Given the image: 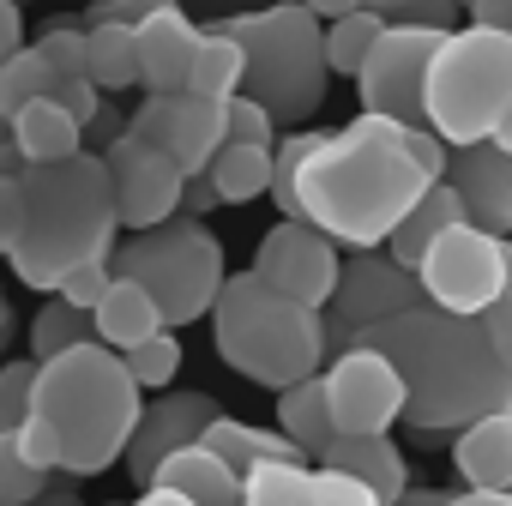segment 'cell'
<instances>
[{"mask_svg":"<svg viewBox=\"0 0 512 506\" xmlns=\"http://www.w3.org/2000/svg\"><path fill=\"white\" fill-rule=\"evenodd\" d=\"M446 163L452 151L428 127L356 115L338 133H320V145L308 151L296 181L302 223L326 229L350 253H374L428 199V187L446 181Z\"/></svg>","mask_w":512,"mask_h":506,"instance_id":"1","label":"cell"},{"mask_svg":"<svg viewBox=\"0 0 512 506\" xmlns=\"http://www.w3.org/2000/svg\"><path fill=\"white\" fill-rule=\"evenodd\" d=\"M0 229H7V266L25 290H61L79 266L115 260V181L97 151H79L73 163L25 169L0 181Z\"/></svg>","mask_w":512,"mask_h":506,"instance_id":"2","label":"cell"},{"mask_svg":"<svg viewBox=\"0 0 512 506\" xmlns=\"http://www.w3.org/2000/svg\"><path fill=\"white\" fill-rule=\"evenodd\" d=\"M356 344L398 362V374L410 386L404 428H416V434H464L470 422L512 410V380H506L482 320H458V314H440L422 302L410 314L380 320Z\"/></svg>","mask_w":512,"mask_h":506,"instance_id":"3","label":"cell"},{"mask_svg":"<svg viewBox=\"0 0 512 506\" xmlns=\"http://www.w3.org/2000/svg\"><path fill=\"white\" fill-rule=\"evenodd\" d=\"M37 416L55 428L67 476H103V470H115V458H127L139 416H145V392L133 386V374L115 350L79 344V350L43 362Z\"/></svg>","mask_w":512,"mask_h":506,"instance_id":"4","label":"cell"},{"mask_svg":"<svg viewBox=\"0 0 512 506\" xmlns=\"http://www.w3.org/2000/svg\"><path fill=\"white\" fill-rule=\"evenodd\" d=\"M211 338L217 356L266 392H290L302 380H320L332 362L326 344V314L266 290L253 272H229L217 308H211Z\"/></svg>","mask_w":512,"mask_h":506,"instance_id":"5","label":"cell"},{"mask_svg":"<svg viewBox=\"0 0 512 506\" xmlns=\"http://www.w3.org/2000/svg\"><path fill=\"white\" fill-rule=\"evenodd\" d=\"M217 31H229L247 55V85L241 97H253L278 127H302L326 109L332 91V67H326V19L308 13L302 0H278L260 13H235Z\"/></svg>","mask_w":512,"mask_h":506,"instance_id":"6","label":"cell"},{"mask_svg":"<svg viewBox=\"0 0 512 506\" xmlns=\"http://www.w3.org/2000/svg\"><path fill=\"white\" fill-rule=\"evenodd\" d=\"M512 109V31L458 25L428 67V133L446 151L488 145Z\"/></svg>","mask_w":512,"mask_h":506,"instance_id":"7","label":"cell"},{"mask_svg":"<svg viewBox=\"0 0 512 506\" xmlns=\"http://www.w3.org/2000/svg\"><path fill=\"white\" fill-rule=\"evenodd\" d=\"M115 278H133L163 308V326L175 332V326L211 320V308L229 284V260H223V241L205 223L169 217L115 247Z\"/></svg>","mask_w":512,"mask_h":506,"instance_id":"8","label":"cell"},{"mask_svg":"<svg viewBox=\"0 0 512 506\" xmlns=\"http://www.w3.org/2000/svg\"><path fill=\"white\" fill-rule=\"evenodd\" d=\"M422 302L458 320H482L500 296H512V235H488L476 223L446 229L416 266Z\"/></svg>","mask_w":512,"mask_h":506,"instance_id":"9","label":"cell"},{"mask_svg":"<svg viewBox=\"0 0 512 506\" xmlns=\"http://www.w3.org/2000/svg\"><path fill=\"white\" fill-rule=\"evenodd\" d=\"M446 31L440 25H386V37L374 43L356 97L362 115L398 121V127H428V67L440 55Z\"/></svg>","mask_w":512,"mask_h":506,"instance_id":"10","label":"cell"},{"mask_svg":"<svg viewBox=\"0 0 512 506\" xmlns=\"http://www.w3.org/2000/svg\"><path fill=\"white\" fill-rule=\"evenodd\" d=\"M247 272L260 278L266 290H278V296H290V302L326 314L332 296H338V278H344V253H338V241H332L326 229L278 217V223L260 235V247H253V266H247Z\"/></svg>","mask_w":512,"mask_h":506,"instance_id":"11","label":"cell"},{"mask_svg":"<svg viewBox=\"0 0 512 506\" xmlns=\"http://www.w3.org/2000/svg\"><path fill=\"white\" fill-rule=\"evenodd\" d=\"M320 380H326L338 434H392L410 410V386H404L398 362L368 344H350L344 356H332Z\"/></svg>","mask_w":512,"mask_h":506,"instance_id":"12","label":"cell"},{"mask_svg":"<svg viewBox=\"0 0 512 506\" xmlns=\"http://www.w3.org/2000/svg\"><path fill=\"white\" fill-rule=\"evenodd\" d=\"M410 308H422L416 272L392 266L386 253H356V260H344L338 296H332V308H326V344H332V356H344L362 332H374L380 320L410 314Z\"/></svg>","mask_w":512,"mask_h":506,"instance_id":"13","label":"cell"},{"mask_svg":"<svg viewBox=\"0 0 512 506\" xmlns=\"http://www.w3.org/2000/svg\"><path fill=\"white\" fill-rule=\"evenodd\" d=\"M103 163H109V181H115V211H121V229H157L169 217H181V193H187V175L169 151L133 139L127 127L103 145Z\"/></svg>","mask_w":512,"mask_h":506,"instance_id":"14","label":"cell"},{"mask_svg":"<svg viewBox=\"0 0 512 506\" xmlns=\"http://www.w3.org/2000/svg\"><path fill=\"white\" fill-rule=\"evenodd\" d=\"M127 133L145 139V145H157V151H169V157L181 163L187 181L205 175L211 157L229 145L223 103H199V97H187V91H181V97H145L139 115L127 121Z\"/></svg>","mask_w":512,"mask_h":506,"instance_id":"15","label":"cell"},{"mask_svg":"<svg viewBox=\"0 0 512 506\" xmlns=\"http://www.w3.org/2000/svg\"><path fill=\"white\" fill-rule=\"evenodd\" d=\"M217 416H223V410H217V398H205V392H157V398L145 404V416H139L133 446H127V476L139 482V494L151 488V476H157L175 452L199 446Z\"/></svg>","mask_w":512,"mask_h":506,"instance_id":"16","label":"cell"},{"mask_svg":"<svg viewBox=\"0 0 512 506\" xmlns=\"http://www.w3.org/2000/svg\"><path fill=\"white\" fill-rule=\"evenodd\" d=\"M446 181L458 187V199H464V211H470L476 229L512 235V157H506V151H494V145L452 151Z\"/></svg>","mask_w":512,"mask_h":506,"instance_id":"17","label":"cell"},{"mask_svg":"<svg viewBox=\"0 0 512 506\" xmlns=\"http://www.w3.org/2000/svg\"><path fill=\"white\" fill-rule=\"evenodd\" d=\"M199 43H205V31L181 7L139 25V85H145V97H181L187 79H193Z\"/></svg>","mask_w":512,"mask_h":506,"instance_id":"18","label":"cell"},{"mask_svg":"<svg viewBox=\"0 0 512 506\" xmlns=\"http://www.w3.org/2000/svg\"><path fill=\"white\" fill-rule=\"evenodd\" d=\"M326 470H344L356 482H368L380 494V506H398L410 494V470H404V452L392 446V434H338L332 452L320 458Z\"/></svg>","mask_w":512,"mask_h":506,"instance_id":"19","label":"cell"},{"mask_svg":"<svg viewBox=\"0 0 512 506\" xmlns=\"http://www.w3.org/2000/svg\"><path fill=\"white\" fill-rule=\"evenodd\" d=\"M452 464H458L464 488H482V494H512V410L470 422V428L452 440Z\"/></svg>","mask_w":512,"mask_h":506,"instance_id":"20","label":"cell"},{"mask_svg":"<svg viewBox=\"0 0 512 506\" xmlns=\"http://www.w3.org/2000/svg\"><path fill=\"white\" fill-rule=\"evenodd\" d=\"M458 223H470V211H464V199H458V187L452 181H440V187H428V199L392 229V241H386V260L392 266H404V272H416L422 260H428V247L446 235V229H458Z\"/></svg>","mask_w":512,"mask_h":506,"instance_id":"21","label":"cell"},{"mask_svg":"<svg viewBox=\"0 0 512 506\" xmlns=\"http://www.w3.org/2000/svg\"><path fill=\"white\" fill-rule=\"evenodd\" d=\"M211 458H223L241 482L253 476V470H266V464H308L302 452H296V440H284V434H266V428H253V422H241V416H217L211 428H205V440H199Z\"/></svg>","mask_w":512,"mask_h":506,"instance_id":"22","label":"cell"},{"mask_svg":"<svg viewBox=\"0 0 512 506\" xmlns=\"http://www.w3.org/2000/svg\"><path fill=\"white\" fill-rule=\"evenodd\" d=\"M91 326H97V344L115 350V356H127V350H139V344H151V338L169 332L163 326V308L133 278H115V290L103 296V308L91 314Z\"/></svg>","mask_w":512,"mask_h":506,"instance_id":"23","label":"cell"},{"mask_svg":"<svg viewBox=\"0 0 512 506\" xmlns=\"http://www.w3.org/2000/svg\"><path fill=\"white\" fill-rule=\"evenodd\" d=\"M13 145H19V157L31 169H49V163H73L85 151V127L55 97H43V103H31V109L13 115Z\"/></svg>","mask_w":512,"mask_h":506,"instance_id":"24","label":"cell"},{"mask_svg":"<svg viewBox=\"0 0 512 506\" xmlns=\"http://www.w3.org/2000/svg\"><path fill=\"white\" fill-rule=\"evenodd\" d=\"M151 488H169V494H181V500H193V506H241V494H247V482H241L223 458H211L205 446L175 452V458L151 476Z\"/></svg>","mask_w":512,"mask_h":506,"instance_id":"25","label":"cell"},{"mask_svg":"<svg viewBox=\"0 0 512 506\" xmlns=\"http://www.w3.org/2000/svg\"><path fill=\"white\" fill-rule=\"evenodd\" d=\"M278 434L296 440V452L308 464H320L338 440V422H332V404H326V380H302L290 392H278Z\"/></svg>","mask_w":512,"mask_h":506,"instance_id":"26","label":"cell"},{"mask_svg":"<svg viewBox=\"0 0 512 506\" xmlns=\"http://www.w3.org/2000/svg\"><path fill=\"white\" fill-rule=\"evenodd\" d=\"M85 67L103 97H121L139 85V31L127 25H85Z\"/></svg>","mask_w":512,"mask_h":506,"instance_id":"27","label":"cell"},{"mask_svg":"<svg viewBox=\"0 0 512 506\" xmlns=\"http://www.w3.org/2000/svg\"><path fill=\"white\" fill-rule=\"evenodd\" d=\"M247 85V55L229 31H205L199 43V61H193V79H187V97L199 103H235Z\"/></svg>","mask_w":512,"mask_h":506,"instance_id":"28","label":"cell"},{"mask_svg":"<svg viewBox=\"0 0 512 506\" xmlns=\"http://www.w3.org/2000/svg\"><path fill=\"white\" fill-rule=\"evenodd\" d=\"M205 175H211L223 205H253L260 193H272V151L266 145H223Z\"/></svg>","mask_w":512,"mask_h":506,"instance_id":"29","label":"cell"},{"mask_svg":"<svg viewBox=\"0 0 512 506\" xmlns=\"http://www.w3.org/2000/svg\"><path fill=\"white\" fill-rule=\"evenodd\" d=\"M302 7L320 13L326 25L350 19V13H380L392 25H440V31H452V19L464 13V0H302Z\"/></svg>","mask_w":512,"mask_h":506,"instance_id":"30","label":"cell"},{"mask_svg":"<svg viewBox=\"0 0 512 506\" xmlns=\"http://www.w3.org/2000/svg\"><path fill=\"white\" fill-rule=\"evenodd\" d=\"M386 25H392V19H380V13L332 19V25H326V67H332L338 79H362V67H368L374 43L386 37Z\"/></svg>","mask_w":512,"mask_h":506,"instance_id":"31","label":"cell"},{"mask_svg":"<svg viewBox=\"0 0 512 506\" xmlns=\"http://www.w3.org/2000/svg\"><path fill=\"white\" fill-rule=\"evenodd\" d=\"M79 344H97V326H91V314H79V308H67L61 296L31 320V344H25V356L31 362H55V356H67V350H79Z\"/></svg>","mask_w":512,"mask_h":506,"instance_id":"32","label":"cell"},{"mask_svg":"<svg viewBox=\"0 0 512 506\" xmlns=\"http://www.w3.org/2000/svg\"><path fill=\"white\" fill-rule=\"evenodd\" d=\"M43 97H55V73H49V61L37 49H19L13 61H0V115H7V121L19 109L43 103Z\"/></svg>","mask_w":512,"mask_h":506,"instance_id":"33","label":"cell"},{"mask_svg":"<svg viewBox=\"0 0 512 506\" xmlns=\"http://www.w3.org/2000/svg\"><path fill=\"white\" fill-rule=\"evenodd\" d=\"M308 470L314 464H266V470H253L241 506H320Z\"/></svg>","mask_w":512,"mask_h":506,"instance_id":"34","label":"cell"},{"mask_svg":"<svg viewBox=\"0 0 512 506\" xmlns=\"http://www.w3.org/2000/svg\"><path fill=\"white\" fill-rule=\"evenodd\" d=\"M320 145V133L314 127H302V133H284L278 139V151H272V199H278V211L290 217V223H302V205H296V181H302V163H308V151Z\"/></svg>","mask_w":512,"mask_h":506,"instance_id":"35","label":"cell"},{"mask_svg":"<svg viewBox=\"0 0 512 506\" xmlns=\"http://www.w3.org/2000/svg\"><path fill=\"white\" fill-rule=\"evenodd\" d=\"M37 374H43V362H31V356H13L7 368H0V434H19L31 422V410H37Z\"/></svg>","mask_w":512,"mask_h":506,"instance_id":"36","label":"cell"},{"mask_svg":"<svg viewBox=\"0 0 512 506\" xmlns=\"http://www.w3.org/2000/svg\"><path fill=\"white\" fill-rule=\"evenodd\" d=\"M121 362H127V374H133V386H139V392H169L187 356H181V344H175V332H163V338H151V344H139V350H127Z\"/></svg>","mask_w":512,"mask_h":506,"instance_id":"37","label":"cell"},{"mask_svg":"<svg viewBox=\"0 0 512 506\" xmlns=\"http://www.w3.org/2000/svg\"><path fill=\"white\" fill-rule=\"evenodd\" d=\"M43 488H49V476L25 464L19 434H0V506H37Z\"/></svg>","mask_w":512,"mask_h":506,"instance_id":"38","label":"cell"},{"mask_svg":"<svg viewBox=\"0 0 512 506\" xmlns=\"http://www.w3.org/2000/svg\"><path fill=\"white\" fill-rule=\"evenodd\" d=\"M223 127H229V145H266V151H278V121L253 97L223 103Z\"/></svg>","mask_w":512,"mask_h":506,"instance_id":"39","label":"cell"},{"mask_svg":"<svg viewBox=\"0 0 512 506\" xmlns=\"http://www.w3.org/2000/svg\"><path fill=\"white\" fill-rule=\"evenodd\" d=\"M109 290H115V260H103V266H79V272H73L55 296H61L67 308H79V314H97Z\"/></svg>","mask_w":512,"mask_h":506,"instance_id":"40","label":"cell"},{"mask_svg":"<svg viewBox=\"0 0 512 506\" xmlns=\"http://www.w3.org/2000/svg\"><path fill=\"white\" fill-rule=\"evenodd\" d=\"M308 482H314V500H320V506H380V494H374L368 482L344 476V470L314 464V470H308Z\"/></svg>","mask_w":512,"mask_h":506,"instance_id":"41","label":"cell"},{"mask_svg":"<svg viewBox=\"0 0 512 506\" xmlns=\"http://www.w3.org/2000/svg\"><path fill=\"white\" fill-rule=\"evenodd\" d=\"M157 13H175V0H97V7L85 13V25H127V31H139Z\"/></svg>","mask_w":512,"mask_h":506,"instance_id":"42","label":"cell"},{"mask_svg":"<svg viewBox=\"0 0 512 506\" xmlns=\"http://www.w3.org/2000/svg\"><path fill=\"white\" fill-rule=\"evenodd\" d=\"M19 452H25V464L31 470H43V476H55L61 470V440H55V428L31 410V422L19 428Z\"/></svg>","mask_w":512,"mask_h":506,"instance_id":"43","label":"cell"},{"mask_svg":"<svg viewBox=\"0 0 512 506\" xmlns=\"http://www.w3.org/2000/svg\"><path fill=\"white\" fill-rule=\"evenodd\" d=\"M482 332H488V344H494V356H500V368H506V380H512V296H500V302L482 314Z\"/></svg>","mask_w":512,"mask_h":506,"instance_id":"44","label":"cell"},{"mask_svg":"<svg viewBox=\"0 0 512 506\" xmlns=\"http://www.w3.org/2000/svg\"><path fill=\"white\" fill-rule=\"evenodd\" d=\"M19 49H31L25 43V7L19 0H0V61H13Z\"/></svg>","mask_w":512,"mask_h":506,"instance_id":"45","label":"cell"},{"mask_svg":"<svg viewBox=\"0 0 512 506\" xmlns=\"http://www.w3.org/2000/svg\"><path fill=\"white\" fill-rule=\"evenodd\" d=\"M211 205H223V199H217V187H211V175H193V181H187V193H181V217H193V223H199V217H211Z\"/></svg>","mask_w":512,"mask_h":506,"instance_id":"46","label":"cell"},{"mask_svg":"<svg viewBox=\"0 0 512 506\" xmlns=\"http://www.w3.org/2000/svg\"><path fill=\"white\" fill-rule=\"evenodd\" d=\"M470 25H488V31H512V0H464Z\"/></svg>","mask_w":512,"mask_h":506,"instance_id":"47","label":"cell"},{"mask_svg":"<svg viewBox=\"0 0 512 506\" xmlns=\"http://www.w3.org/2000/svg\"><path fill=\"white\" fill-rule=\"evenodd\" d=\"M446 506H512V494H482V488H458V494H446Z\"/></svg>","mask_w":512,"mask_h":506,"instance_id":"48","label":"cell"},{"mask_svg":"<svg viewBox=\"0 0 512 506\" xmlns=\"http://www.w3.org/2000/svg\"><path fill=\"white\" fill-rule=\"evenodd\" d=\"M398 506H446V488H416V482H410V494H404Z\"/></svg>","mask_w":512,"mask_h":506,"instance_id":"49","label":"cell"},{"mask_svg":"<svg viewBox=\"0 0 512 506\" xmlns=\"http://www.w3.org/2000/svg\"><path fill=\"white\" fill-rule=\"evenodd\" d=\"M133 506H193V500H181V494H169V488H145Z\"/></svg>","mask_w":512,"mask_h":506,"instance_id":"50","label":"cell"},{"mask_svg":"<svg viewBox=\"0 0 512 506\" xmlns=\"http://www.w3.org/2000/svg\"><path fill=\"white\" fill-rule=\"evenodd\" d=\"M488 145H494V151H506V157H512V109H506V121H500V127H494V139H488Z\"/></svg>","mask_w":512,"mask_h":506,"instance_id":"51","label":"cell"},{"mask_svg":"<svg viewBox=\"0 0 512 506\" xmlns=\"http://www.w3.org/2000/svg\"><path fill=\"white\" fill-rule=\"evenodd\" d=\"M7 332H13V308H7V290H0V344H7Z\"/></svg>","mask_w":512,"mask_h":506,"instance_id":"52","label":"cell"},{"mask_svg":"<svg viewBox=\"0 0 512 506\" xmlns=\"http://www.w3.org/2000/svg\"><path fill=\"white\" fill-rule=\"evenodd\" d=\"M7 145H13V121H7V115H0V151H7Z\"/></svg>","mask_w":512,"mask_h":506,"instance_id":"53","label":"cell"},{"mask_svg":"<svg viewBox=\"0 0 512 506\" xmlns=\"http://www.w3.org/2000/svg\"><path fill=\"white\" fill-rule=\"evenodd\" d=\"M0 260H7V229H0Z\"/></svg>","mask_w":512,"mask_h":506,"instance_id":"54","label":"cell"},{"mask_svg":"<svg viewBox=\"0 0 512 506\" xmlns=\"http://www.w3.org/2000/svg\"><path fill=\"white\" fill-rule=\"evenodd\" d=\"M19 7H31V0H19Z\"/></svg>","mask_w":512,"mask_h":506,"instance_id":"55","label":"cell"},{"mask_svg":"<svg viewBox=\"0 0 512 506\" xmlns=\"http://www.w3.org/2000/svg\"><path fill=\"white\" fill-rule=\"evenodd\" d=\"M67 506H73V500H67Z\"/></svg>","mask_w":512,"mask_h":506,"instance_id":"56","label":"cell"}]
</instances>
